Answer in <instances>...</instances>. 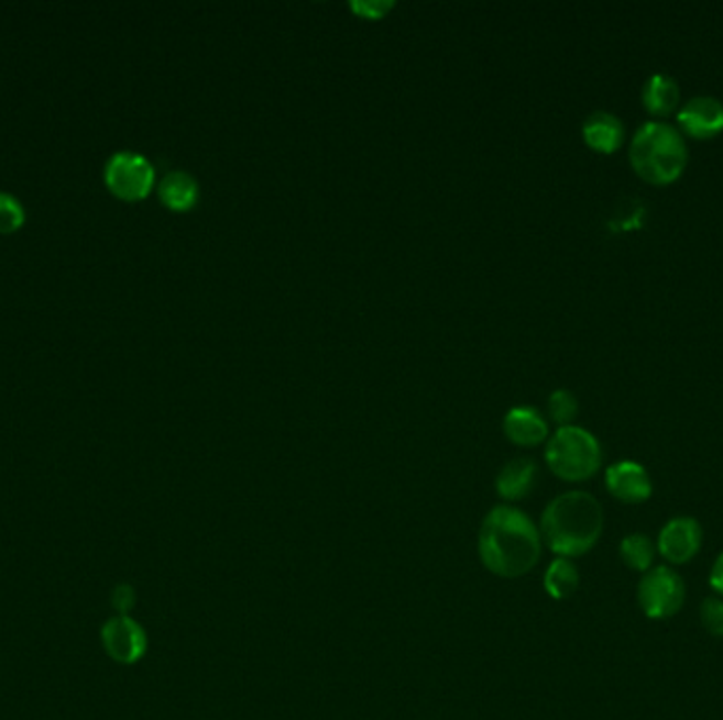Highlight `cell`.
<instances>
[{"label":"cell","mask_w":723,"mask_h":720,"mask_svg":"<svg viewBox=\"0 0 723 720\" xmlns=\"http://www.w3.org/2000/svg\"><path fill=\"white\" fill-rule=\"evenodd\" d=\"M479 554L497 577H523L541 558V534L534 520L516 507H493L481 524Z\"/></svg>","instance_id":"6da1fadb"},{"label":"cell","mask_w":723,"mask_h":720,"mask_svg":"<svg viewBox=\"0 0 723 720\" xmlns=\"http://www.w3.org/2000/svg\"><path fill=\"white\" fill-rule=\"evenodd\" d=\"M603 533V507L582 490H571L552 499L539 522L541 541L559 558H580L589 554Z\"/></svg>","instance_id":"7a4b0ae2"},{"label":"cell","mask_w":723,"mask_h":720,"mask_svg":"<svg viewBox=\"0 0 723 720\" xmlns=\"http://www.w3.org/2000/svg\"><path fill=\"white\" fill-rule=\"evenodd\" d=\"M631 165L649 185L675 182L688 165V146L681 132L665 121H649L631 142Z\"/></svg>","instance_id":"3957f363"},{"label":"cell","mask_w":723,"mask_h":720,"mask_svg":"<svg viewBox=\"0 0 723 720\" xmlns=\"http://www.w3.org/2000/svg\"><path fill=\"white\" fill-rule=\"evenodd\" d=\"M601 444L587 429L561 428L546 446V463L550 472L565 481H584L601 469Z\"/></svg>","instance_id":"277c9868"},{"label":"cell","mask_w":723,"mask_h":720,"mask_svg":"<svg viewBox=\"0 0 723 720\" xmlns=\"http://www.w3.org/2000/svg\"><path fill=\"white\" fill-rule=\"evenodd\" d=\"M637 598L647 619L665 621L683 609L686 584L670 566H654L643 575Z\"/></svg>","instance_id":"5b68a950"},{"label":"cell","mask_w":723,"mask_h":720,"mask_svg":"<svg viewBox=\"0 0 723 720\" xmlns=\"http://www.w3.org/2000/svg\"><path fill=\"white\" fill-rule=\"evenodd\" d=\"M105 180L117 197L135 201L151 192L155 169L146 157L132 151H119L107 160Z\"/></svg>","instance_id":"8992f818"},{"label":"cell","mask_w":723,"mask_h":720,"mask_svg":"<svg viewBox=\"0 0 723 720\" xmlns=\"http://www.w3.org/2000/svg\"><path fill=\"white\" fill-rule=\"evenodd\" d=\"M100 639L105 644V651L119 664L132 666L146 655V646H149L146 632L130 614L110 617L102 625Z\"/></svg>","instance_id":"52a82bcc"},{"label":"cell","mask_w":723,"mask_h":720,"mask_svg":"<svg viewBox=\"0 0 723 720\" xmlns=\"http://www.w3.org/2000/svg\"><path fill=\"white\" fill-rule=\"evenodd\" d=\"M702 547V527L694 518H672L658 534V554L670 564L697 558Z\"/></svg>","instance_id":"ba28073f"},{"label":"cell","mask_w":723,"mask_h":720,"mask_svg":"<svg viewBox=\"0 0 723 720\" xmlns=\"http://www.w3.org/2000/svg\"><path fill=\"white\" fill-rule=\"evenodd\" d=\"M605 486L614 499L626 506L645 503L654 492L647 469L635 461L614 463L605 474Z\"/></svg>","instance_id":"9c48e42d"},{"label":"cell","mask_w":723,"mask_h":720,"mask_svg":"<svg viewBox=\"0 0 723 720\" xmlns=\"http://www.w3.org/2000/svg\"><path fill=\"white\" fill-rule=\"evenodd\" d=\"M677 125L683 134L698 140L723 132V104L713 96H697L677 112Z\"/></svg>","instance_id":"30bf717a"},{"label":"cell","mask_w":723,"mask_h":720,"mask_svg":"<svg viewBox=\"0 0 723 720\" xmlns=\"http://www.w3.org/2000/svg\"><path fill=\"white\" fill-rule=\"evenodd\" d=\"M504 433L516 446H537L548 437V423L544 417L527 406L512 408L504 419Z\"/></svg>","instance_id":"8fae6325"},{"label":"cell","mask_w":723,"mask_h":720,"mask_svg":"<svg viewBox=\"0 0 723 720\" xmlns=\"http://www.w3.org/2000/svg\"><path fill=\"white\" fill-rule=\"evenodd\" d=\"M582 135H584L590 148L610 155V153H614L622 146L624 125H622V121L617 119L616 114L599 110V112H592L589 119L584 121Z\"/></svg>","instance_id":"7c38bea8"},{"label":"cell","mask_w":723,"mask_h":720,"mask_svg":"<svg viewBox=\"0 0 723 720\" xmlns=\"http://www.w3.org/2000/svg\"><path fill=\"white\" fill-rule=\"evenodd\" d=\"M536 463L532 458H514L500 472L495 488L502 499L521 501L536 488Z\"/></svg>","instance_id":"4fadbf2b"},{"label":"cell","mask_w":723,"mask_h":720,"mask_svg":"<svg viewBox=\"0 0 723 720\" xmlns=\"http://www.w3.org/2000/svg\"><path fill=\"white\" fill-rule=\"evenodd\" d=\"M161 201L174 210V212H187L197 199H199V187L197 180L180 169L167 171L160 182Z\"/></svg>","instance_id":"5bb4252c"},{"label":"cell","mask_w":723,"mask_h":720,"mask_svg":"<svg viewBox=\"0 0 723 720\" xmlns=\"http://www.w3.org/2000/svg\"><path fill=\"white\" fill-rule=\"evenodd\" d=\"M642 100L647 112H651L656 117H669L677 110L679 100H681L679 85L669 75H662V73L651 75L643 85Z\"/></svg>","instance_id":"9a60e30c"},{"label":"cell","mask_w":723,"mask_h":720,"mask_svg":"<svg viewBox=\"0 0 723 720\" xmlns=\"http://www.w3.org/2000/svg\"><path fill=\"white\" fill-rule=\"evenodd\" d=\"M578 586H580V573L576 564L567 558H557L544 575V587L548 596L555 600H567L569 596L576 594Z\"/></svg>","instance_id":"2e32d148"},{"label":"cell","mask_w":723,"mask_h":720,"mask_svg":"<svg viewBox=\"0 0 723 720\" xmlns=\"http://www.w3.org/2000/svg\"><path fill=\"white\" fill-rule=\"evenodd\" d=\"M620 556L624 564L637 573H647L654 568V558H656V545L647 534L635 533L628 534L620 543Z\"/></svg>","instance_id":"e0dca14e"},{"label":"cell","mask_w":723,"mask_h":720,"mask_svg":"<svg viewBox=\"0 0 723 720\" xmlns=\"http://www.w3.org/2000/svg\"><path fill=\"white\" fill-rule=\"evenodd\" d=\"M548 410H550V417L561 425V428H567L576 417H578V400L571 391L567 389H557L550 400H548Z\"/></svg>","instance_id":"ac0fdd59"},{"label":"cell","mask_w":723,"mask_h":720,"mask_svg":"<svg viewBox=\"0 0 723 720\" xmlns=\"http://www.w3.org/2000/svg\"><path fill=\"white\" fill-rule=\"evenodd\" d=\"M700 621L704 625V630L715 636V639H723V600L709 596L700 602Z\"/></svg>","instance_id":"d6986e66"},{"label":"cell","mask_w":723,"mask_h":720,"mask_svg":"<svg viewBox=\"0 0 723 720\" xmlns=\"http://www.w3.org/2000/svg\"><path fill=\"white\" fill-rule=\"evenodd\" d=\"M24 208L18 197L0 192V233H11L24 222Z\"/></svg>","instance_id":"ffe728a7"},{"label":"cell","mask_w":723,"mask_h":720,"mask_svg":"<svg viewBox=\"0 0 723 720\" xmlns=\"http://www.w3.org/2000/svg\"><path fill=\"white\" fill-rule=\"evenodd\" d=\"M351 9L355 15L366 18V20H381L387 11L394 9V2L390 0H353Z\"/></svg>","instance_id":"44dd1931"},{"label":"cell","mask_w":723,"mask_h":720,"mask_svg":"<svg viewBox=\"0 0 723 720\" xmlns=\"http://www.w3.org/2000/svg\"><path fill=\"white\" fill-rule=\"evenodd\" d=\"M135 605L134 587L123 584L112 591V607L119 611V614H128Z\"/></svg>","instance_id":"7402d4cb"},{"label":"cell","mask_w":723,"mask_h":720,"mask_svg":"<svg viewBox=\"0 0 723 720\" xmlns=\"http://www.w3.org/2000/svg\"><path fill=\"white\" fill-rule=\"evenodd\" d=\"M709 584L713 587V591H717L720 596H723V552L717 556L715 564H713V571H711Z\"/></svg>","instance_id":"603a6c76"}]
</instances>
